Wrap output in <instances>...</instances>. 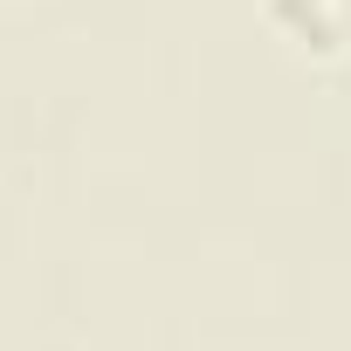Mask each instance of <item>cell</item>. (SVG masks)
Listing matches in <instances>:
<instances>
[{
  "label": "cell",
  "instance_id": "1",
  "mask_svg": "<svg viewBox=\"0 0 351 351\" xmlns=\"http://www.w3.org/2000/svg\"><path fill=\"white\" fill-rule=\"evenodd\" d=\"M262 21L310 69H330V62L351 56V14H344V0H262Z\"/></svg>",
  "mask_w": 351,
  "mask_h": 351
}]
</instances>
